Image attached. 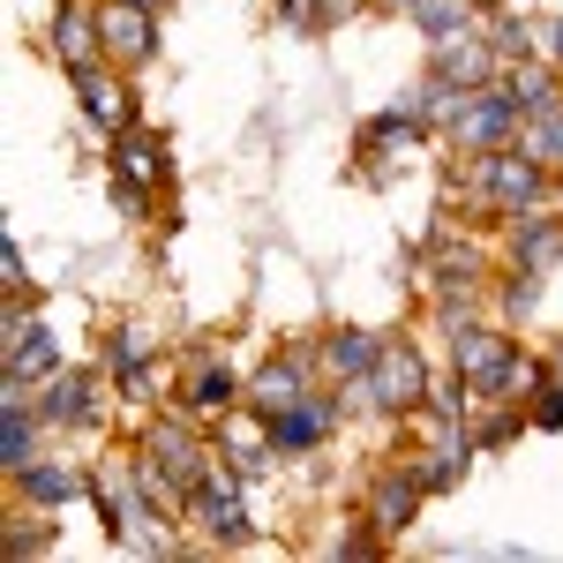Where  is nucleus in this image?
<instances>
[{
	"mask_svg": "<svg viewBox=\"0 0 563 563\" xmlns=\"http://www.w3.org/2000/svg\"><path fill=\"white\" fill-rule=\"evenodd\" d=\"M526 151H533L541 166H556V174H563V106L533 113V129H526Z\"/></svg>",
	"mask_w": 563,
	"mask_h": 563,
	"instance_id": "aec40b11",
	"label": "nucleus"
},
{
	"mask_svg": "<svg viewBox=\"0 0 563 563\" xmlns=\"http://www.w3.org/2000/svg\"><path fill=\"white\" fill-rule=\"evenodd\" d=\"M504 84H511V106H519V113H549V106H563L556 98V68H549V60H533V68H519V76H504Z\"/></svg>",
	"mask_w": 563,
	"mask_h": 563,
	"instance_id": "2eb2a0df",
	"label": "nucleus"
},
{
	"mask_svg": "<svg viewBox=\"0 0 563 563\" xmlns=\"http://www.w3.org/2000/svg\"><path fill=\"white\" fill-rule=\"evenodd\" d=\"M533 421H541V429H563V376H556V384H541V406H533Z\"/></svg>",
	"mask_w": 563,
	"mask_h": 563,
	"instance_id": "393cba45",
	"label": "nucleus"
},
{
	"mask_svg": "<svg viewBox=\"0 0 563 563\" xmlns=\"http://www.w3.org/2000/svg\"><path fill=\"white\" fill-rule=\"evenodd\" d=\"M519 121H526V113L511 106V84L496 76V84H481L474 98L459 106V121H451V143H459V151H504Z\"/></svg>",
	"mask_w": 563,
	"mask_h": 563,
	"instance_id": "f03ea898",
	"label": "nucleus"
},
{
	"mask_svg": "<svg viewBox=\"0 0 563 563\" xmlns=\"http://www.w3.org/2000/svg\"><path fill=\"white\" fill-rule=\"evenodd\" d=\"M481 188H488V203L496 211H511V218H526L533 203H541V188H549V166L533 158V151H481Z\"/></svg>",
	"mask_w": 563,
	"mask_h": 563,
	"instance_id": "f257e3e1",
	"label": "nucleus"
},
{
	"mask_svg": "<svg viewBox=\"0 0 563 563\" xmlns=\"http://www.w3.org/2000/svg\"><path fill=\"white\" fill-rule=\"evenodd\" d=\"M143 353H151V331H113V368L129 376V390H143Z\"/></svg>",
	"mask_w": 563,
	"mask_h": 563,
	"instance_id": "4be33fe9",
	"label": "nucleus"
},
{
	"mask_svg": "<svg viewBox=\"0 0 563 563\" xmlns=\"http://www.w3.org/2000/svg\"><path fill=\"white\" fill-rule=\"evenodd\" d=\"M541 53H549V60H563V23H549V31H541Z\"/></svg>",
	"mask_w": 563,
	"mask_h": 563,
	"instance_id": "a878e982",
	"label": "nucleus"
},
{
	"mask_svg": "<svg viewBox=\"0 0 563 563\" xmlns=\"http://www.w3.org/2000/svg\"><path fill=\"white\" fill-rule=\"evenodd\" d=\"M406 15H413V23H421V31H459V23H474V0H413V8H406Z\"/></svg>",
	"mask_w": 563,
	"mask_h": 563,
	"instance_id": "412c9836",
	"label": "nucleus"
},
{
	"mask_svg": "<svg viewBox=\"0 0 563 563\" xmlns=\"http://www.w3.org/2000/svg\"><path fill=\"white\" fill-rule=\"evenodd\" d=\"M549 368H556V376H563V339H556V353H549Z\"/></svg>",
	"mask_w": 563,
	"mask_h": 563,
	"instance_id": "bb28decb",
	"label": "nucleus"
},
{
	"mask_svg": "<svg viewBox=\"0 0 563 563\" xmlns=\"http://www.w3.org/2000/svg\"><path fill=\"white\" fill-rule=\"evenodd\" d=\"M113 174H129V180H166V135L121 129V143H113Z\"/></svg>",
	"mask_w": 563,
	"mask_h": 563,
	"instance_id": "4468645a",
	"label": "nucleus"
},
{
	"mask_svg": "<svg viewBox=\"0 0 563 563\" xmlns=\"http://www.w3.org/2000/svg\"><path fill=\"white\" fill-rule=\"evenodd\" d=\"M413 481H421V488H451V481H459V451H429V459H413Z\"/></svg>",
	"mask_w": 563,
	"mask_h": 563,
	"instance_id": "b1692460",
	"label": "nucleus"
},
{
	"mask_svg": "<svg viewBox=\"0 0 563 563\" xmlns=\"http://www.w3.org/2000/svg\"><path fill=\"white\" fill-rule=\"evenodd\" d=\"M563 256V218H526L519 225V263L526 271H549Z\"/></svg>",
	"mask_w": 563,
	"mask_h": 563,
	"instance_id": "dca6fc26",
	"label": "nucleus"
},
{
	"mask_svg": "<svg viewBox=\"0 0 563 563\" xmlns=\"http://www.w3.org/2000/svg\"><path fill=\"white\" fill-rule=\"evenodd\" d=\"M106 45H113V60H129L143 68L151 53H158V15H151V0H106Z\"/></svg>",
	"mask_w": 563,
	"mask_h": 563,
	"instance_id": "423d86ee",
	"label": "nucleus"
},
{
	"mask_svg": "<svg viewBox=\"0 0 563 563\" xmlns=\"http://www.w3.org/2000/svg\"><path fill=\"white\" fill-rule=\"evenodd\" d=\"M151 8H158V0H151Z\"/></svg>",
	"mask_w": 563,
	"mask_h": 563,
	"instance_id": "cd10ccee",
	"label": "nucleus"
},
{
	"mask_svg": "<svg viewBox=\"0 0 563 563\" xmlns=\"http://www.w3.org/2000/svg\"><path fill=\"white\" fill-rule=\"evenodd\" d=\"M203 459H211V451H203L188 429H151V466L174 481V488H203V481H211Z\"/></svg>",
	"mask_w": 563,
	"mask_h": 563,
	"instance_id": "6e6552de",
	"label": "nucleus"
},
{
	"mask_svg": "<svg viewBox=\"0 0 563 563\" xmlns=\"http://www.w3.org/2000/svg\"><path fill=\"white\" fill-rule=\"evenodd\" d=\"M233 398H241V376H233V368H218V361L188 384V406H196V413H233Z\"/></svg>",
	"mask_w": 563,
	"mask_h": 563,
	"instance_id": "a211bd4d",
	"label": "nucleus"
},
{
	"mask_svg": "<svg viewBox=\"0 0 563 563\" xmlns=\"http://www.w3.org/2000/svg\"><path fill=\"white\" fill-rule=\"evenodd\" d=\"M98 376H45L38 384V413L45 421H76V429H90L98 421Z\"/></svg>",
	"mask_w": 563,
	"mask_h": 563,
	"instance_id": "9d476101",
	"label": "nucleus"
},
{
	"mask_svg": "<svg viewBox=\"0 0 563 563\" xmlns=\"http://www.w3.org/2000/svg\"><path fill=\"white\" fill-rule=\"evenodd\" d=\"M376 353H384V346H376L368 331H331L316 361H323V376H331V384H361V376L376 368Z\"/></svg>",
	"mask_w": 563,
	"mask_h": 563,
	"instance_id": "f8f14e48",
	"label": "nucleus"
},
{
	"mask_svg": "<svg viewBox=\"0 0 563 563\" xmlns=\"http://www.w3.org/2000/svg\"><path fill=\"white\" fill-rule=\"evenodd\" d=\"M361 398L384 406V413H413V406H429V368H421V353H413V346H384V353H376V368L361 376Z\"/></svg>",
	"mask_w": 563,
	"mask_h": 563,
	"instance_id": "7ed1b4c3",
	"label": "nucleus"
},
{
	"mask_svg": "<svg viewBox=\"0 0 563 563\" xmlns=\"http://www.w3.org/2000/svg\"><path fill=\"white\" fill-rule=\"evenodd\" d=\"M98 38H106V23L90 15L84 0H60V15H53V53H60L68 68H84V60H90V45H98Z\"/></svg>",
	"mask_w": 563,
	"mask_h": 563,
	"instance_id": "ddd939ff",
	"label": "nucleus"
},
{
	"mask_svg": "<svg viewBox=\"0 0 563 563\" xmlns=\"http://www.w3.org/2000/svg\"><path fill=\"white\" fill-rule=\"evenodd\" d=\"M76 98H84V113H90V121H98L106 135H121V129L135 121L129 84H121V76H106L98 60H84V68H76Z\"/></svg>",
	"mask_w": 563,
	"mask_h": 563,
	"instance_id": "0eeeda50",
	"label": "nucleus"
},
{
	"mask_svg": "<svg viewBox=\"0 0 563 563\" xmlns=\"http://www.w3.org/2000/svg\"><path fill=\"white\" fill-rule=\"evenodd\" d=\"M421 496H429V488L413 481V466H406V474H384L376 496H368V526H376V533H398V526L421 511Z\"/></svg>",
	"mask_w": 563,
	"mask_h": 563,
	"instance_id": "9b49d317",
	"label": "nucleus"
},
{
	"mask_svg": "<svg viewBox=\"0 0 563 563\" xmlns=\"http://www.w3.org/2000/svg\"><path fill=\"white\" fill-rule=\"evenodd\" d=\"M435 76H451V84H496V45H488V31L481 23H459V31H435V53H429Z\"/></svg>",
	"mask_w": 563,
	"mask_h": 563,
	"instance_id": "20e7f679",
	"label": "nucleus"
},
{
	"mask_svg": "<svg viewBox=\"0 0 563 563\" xmlns=\"http://www.w3.org/2000/svg\"><path fill=\"white\" fill-rule=\"evenodd\" d=\"M308 390H301V368H294V361H271V368H263L256 376V406L263 413H286V406H301Z\"/></svg>",
	"mask_w": 563,
	"mask_h": 563,
	"instance_id": "f3484780",
	"label": "nucleus"
},
{
	"mask_svg": "<svg viewBox=\"0 0 563 563\" xmlns=\"http://www.w3.org/2000/svg\"><path fill=\"white\" fill-rule=\"evenodd\" d=\"M15 481H23L31 504H68V496H76V474H68V466H38V459H31Z\"/></svg>",
	"mask_w": 563,
	"mask_h": 563,
	"instance_id": "6ab92c4d",
	"label": "nucleus"
},
{
	"mask_svg": "<svg viewBox=\"0 0 563 563\" xmlns=\"http://www.w3.org/2000/svg\"><path fill=\"white\" fill-rule=\"evenodd\" d=\"M466 390H474L466 376H459V384H435L429 390V413H435V421H466V413H474V398H466Z\"/></svg>",
	"mask_w": 563,
	"mask_h": 563,
	"instance_id": "5701e85b",
	"label": "nucleus"
},
{
	"mask_svg": "<svg viewBox=\"0 0 563 563\" xmlns=\"http://www.w3.org/2000/svg\"><path fill=\"white\" fill-rule=\"evenodd\" d=\"M331 421H339V398H301V406L271 413V443H278V451H308V443H323Z\"/></svg>",
	"mask_w": 563,
	"mask_h": 563,
	"instance_id": "1a4fd4ad",
	"label": "nucleus"
},
{
	"mask_svg": "<svg viewBox=\"0 0 563 563\" xmlns=\"http://www.w3.org/2000/svg\"><path fill=\"white\" fill-rule=\"evenodd\" d=\"M511 339L496 331V323H459V339H451V361H459V376L474 390H496L504 384V368H511Z\"/></svg>",
	"mask_w": 563,
	"mask_h": 563,
	"instance_id": "39448f33",
	"label": "nucleus"
}]
</instances>
